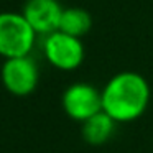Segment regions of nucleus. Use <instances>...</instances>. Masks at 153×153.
Here are the masks:
<instances>
[{
	"mask_svg": "<svg viewBox=\"0 0 153 153\" xmlns=\"http://www.w3.org/2000/svg\"><path fill=\"white\" fill-rule=\"evenodd\" d=\"M102 110L117 123H127L140 119L150 104V84L140 73H117L100 89Z\"/></svg>",
	"mask_w": 153,
	"mask_h": 153,
	"instance_id": "obj_1",
	"label": "nucleus"
},
{
	"mask_svg": "<svg viewBox=\"0 0 153 153\" xmlns=\"http://www.w3.org/2000/svg\"><path fill=\"white\" fill-rule=\"evenodd\" d=\"M38 35L22 12H0V56H25L33 51Z\"/></svg>",
	"mask_w": 153,
	"mask_h": 153,
	"instance_id": "obj_2",
	"label": "nucleus"
},
{
	"mask_svg": "<svg viewBox=\"0 0 153 153\" xmlns=\"http://www.w3.org/2000/svg\"><path fill=\"white\" fill-rule=\"evenodd\" d=\"M0 81L5 91L15 97H27L36 91L40 69L31 54L7 58L0 69Z\"/></svg>",
	"mask_w": 153,
	"mask_h": 153,
	"instance_id": "obj_3",
	"label": "nucleus"
},
{
	"mask_svg": "<svg viewBox=\"0 0 153 153\" xmlns=\"http://www.w3.org/2000/svg\"><path fill=\"white\" fill-rule=\"evenodd\" d=\"M43 51L48 63L59 71H76L82 64L86 50L81 38L71 36L61 30L46 35L43 41Z\"/></svg>",
	"mask_w": 153,
	"mask_h": 153,
	"instance_id": "obj_4",
	"label": "nucleus"
},
{
	"mask_svg": "<svg viewBox=\"0 0 153 153\" xmlns=\"http://www.w3.org/2000/svg\"><path fill=\"white\" fill-rule=\"evenodd\" d=\"M63 110L71 120L82 123L94 114L102 110V94L89 82H73L61 96Z\"/></svg>",
	"mask_w": 153,
	"mask_h": 153,
	"instance_id": "obj_5",
	"label": "nucleus"
},
{
	"mask_svg": "<svg viewBox=\"0 0 153 153\" xmlns=\"http://www.w3.org/2000/svg\"><path fill=\"white\" fill-rule=\"evenodd\" d=\"M63 10L59 0H27L22 13L35 33L46 36L59 28Z\"/></svg>",
	"mask_w": 153,
	"mask_h": 153,
	"instance_id": "obj_6",
	"label": "nucleus"
},
{
	"mask_svg": "<svg viewBox=\"0 0 153 153\" xmlns=\"http://www.w3.org/2000/svg\"><path fill=\"white\" fill-rule=\"evenodd\" d=\"M117 122L104 110H99L81 123L82 140L92 146H100L114 137Z\"/></svg>",
	"mask_w": 153,
	"mask_h": 153,
	"instance_id": "obj_7",
	"label": "nucleus"
},
{
	"mask_svg": "<svg viewBox=\"0 0 153 153\" xmlns=\"http://www.w3.org/2000/svg\"><path fill=\"white\" fill-rule=\"evenodd\" d=\"M91 28H92V17L87 10L81 7H68L63 10L58 30L71 36L82 38L91 31Z\"/></svg>",
	"mask_w": 153,
	"mask_h": 153,
	"instance_id": "obj_8",
	"label": "nucleus"
}]
</instances>
